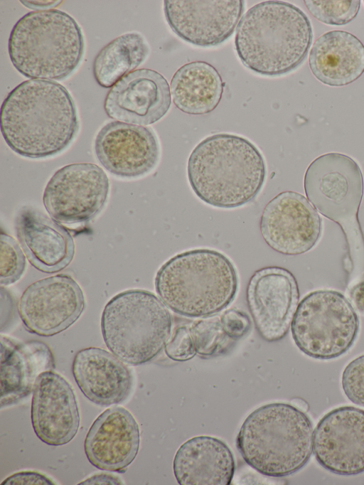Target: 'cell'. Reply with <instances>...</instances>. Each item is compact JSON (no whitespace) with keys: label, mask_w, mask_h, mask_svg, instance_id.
Instances as JSON below:
<instances>
[{"label":"cell","mask_w":364,"mask_h":485,"mask_svg":"<svg viewBox=\"0 0 364 485\" xmlns=\"http://www.w3.org/2000/svg\"><path fill=\"white\" fill-rule=\"evenodd\" d=\"M1 132L21 156L38 159L63 151L80 127L75 102L65 87L31 79L15 87L1 107Z\"/></svg>","instance_id":"1"},{"label":"cell","mask_w":364,"mask_h":485,"mask_svg":"<svg viewBox=\"0 0 364 485\" xmlns=\"http://www.w3.org/2000/svg\"><path fill=\"white\" fill-rule=\"evenodd\" d=\"M189 184L198 198L219 208L253 201L263 188L267 166L259 149L233 134L210 135L199 142L187 164Z\"/></svg>","instance_id":"2"},{"label":"cell","mask_w":364,"mask_h":485,"mask_svg":"<svg viewBox=\"0 0 364 485\" xmlns=\"http://www.w3.org/2000/svg\"><path fill=\"white\" fill-rule=\"evenodd\" d=\"M312 38L311 22L299 7L265 1L250 8L240 19L235 47L245 67L262 75L278 76L304 62Z\"/></svg>","instance_id":"3"},{"label":"cell","mask_w":364,"mask_h":485,"mask_svg":"<svg viewBox=\"0 0 364 485\" xmlns=\"http://www.w3.org/2000/svg\"><path fill=\"white\" fill-rule=\"evenodd\" d=\"M163 303L183 316L216 314L234 300L238 289L235 265L223 253L198 248L178 253L164 263L155 277Z\"/></svg>","instance_id":"4"},{"label":"cell","mask_w":364,"mask_h":485,"mask_svg":"<svg viewBox=\"0 0 364 485\" xmlns=\"http://www.w3.org/2000/svg\"><path fill=\"white\" fill-rule=\"evenodd\" d=\"M314 430L305 412L291 404L272 403L244 420L236 446L244 461L261 474L284 477L303 468L313 452Z\"/></svg>","instance_id":"5"},{"label":"cell","mask_w":364,"mask_h":485,"mask_svg":"<svg viewBox=\"0 0 364 485\" xmlns=\"http://www.w3.org/2000/svg\"><path fill=\"white\" fill-rule=\"evenodd\" d=\"M82 30L58 9L33 11L14 26L8 51L14 67L31 79L61 80L77 68L84 54Z\"/></svg>","instance_id":"6"},{"label":"cell","mask_w":364,"mask_h":485,"mask_svg":"<svg viewBox=\"0 0 364 485\" xmlns=\"http://www.w3.org/2000/svg\"><path fill=\"white\" fill-rule=\"evenodd\" d=\"M304 188L317 210L342 228L348 246L344 264L349 282L360 281L364 275V238L358 214L364 182L358 164L344 154H322L306 169Z\"/></svg>","instance_id":"7"},{"label":"cell","mask_w":364,"mask_h":485,"mask_svg":"<svg viewBox=\"0 0 364 485\" xmlns=\"http://www.w3.org/2000/svg\"><path fill=\"white\" fill-rule=\"evenodd\" d=\"M168 307L154 293L139 289L111 298L102 314L101 330L108 349L126 364L139 366L165 348L172 329Z\"/></svg>","instance_id":"8"},{"label":"cell","mask_w":364,"mask_h":485,"mask_svg":"<svg viewBox=\"0 0 364 485\" xmlns=\"http://www.w3.org/2000/svg\"><path fill=\"white\" fill-rule=\"evenodd\" d=\"M359 318L341 292L318 289L298 304L291 323L293 340L306 356L320 360L338 358L353 345Z\"/></svg>","instance_id":"9"},{"label":"cell","mask_w":364,"mask_h":485,"mask_svg":"<svg viewBox=\"0 0 364 485\" xmlns=\"http://www.w3.org/2000/svg\"><path fill=\"white\" fill-rule=\"evenodd\" d=\"M110 189L105 171L92 163H74L58 169L48 180L43 203L50 216L65 224L87 223L107 204Z\"/></svg>","instance_id":"10"},{"label":"cell","mask_w":364,"mask_h":485,"mask_svg":"<svg viewBox=\"0 0 364 485\" xmlns=\"http://www.w3.org/2000/svg\"><path fill=\"white\" fill-rule=\"evenodd\" d=\"M85 307L84 293L70 275L59 274L29 285L18 302V314L33 334L51 336L70 327Z\"/></svg>","instance_id":"11"},{"label":"cell","mask_w":364,"mask_h":485,"mask_svg":"<svg viewBox=\"0 0 364 485\" xmlns=\"http://www.w3.org/2000/svg\"><path fill=\"white\" fill-rule=\"evenodd\" d=\"M322 219L302 194L283 191L263 209L259 228L266 243L285 255H298L311 250L322 233Z\"/></svg>","instance_id":"12"},{"label":"cell","mask_w":364,"mask_h":485,"mask_svg":"<svg viewBox=\"0 0 364 485\" xmlns=\"http://www.w3.org/2000/svg\"><path fill=\"white\" fill-rule=\"evenodd\" d=\"M94 151L107 172L123 179H136L151 173L161 155L158 137L151 128L117 120L100 129Z\"/></svg>","instance_id":"13"},{"label":"cell","mask_w":364,"mask_h":485,"mask_svg":"<svg viewBox=\"0 0 364 485\" xmlns=\"http://www.w3.org/2000/svg\"><path fill=\"white\" fill-rule=\"evenodd\" d=\"M299 300L297 282L285 268L263 267L249 280L248 309L257 332L267 341H277L286 336Z\"/></svg>","instance_id":"14"},{"label":"cell","mask_w":364,"mask_h":485,"mask_svg":"<svg viewBox=\"0 0 364 485\" xmlns=\"http://www.w3.org/2000/svg\"><path fill=\"white\" fill-rule=\"evenodd\" d=\"M313 452L318 464L333 474L364 472V410L343 406L326 413L314 430Z\"/></svg>","instance_id":"15"},{"label":"cell","mask_w":364,"mask_h":485,"mask_svg":"<svg viewBox=\"0 0 364 485\" xmlns=\"http://www.w3.org/2000/svg\"><path fill=\"white\" fill-rule=\"evenodd\" d=\"M245 9L242 0H166L164 11L171 30L200 47L218 46L233 34Z\"/></svg>","instance_id":"16"},{"label":"cell","mask_w":364,"mask_h":485,"mask_svg":"<svg viewBox=\"0 0 364 485\" xmlns=\"http://www.w3.org/2000/svg\"><path fill=\"white\" fill-rule=\"evenodd\" d=\"M31 417L38 438L50 446L69 443L77 435L80 414L71 384L53 370L41 373L33 389Z\"/></svg>","instance_id":"17"},{"label":"cell","mask_w":364,"mask_h":485,"mask_svg":"<svg viewBox=\"0 0 364 485\" xmlns=\"http://www.w3.org/2000/svg\"><path fill=\"white\" fill-rule=\"evenodd\" d=\"M171 105V91L164 76L154 70L141 68L124 76L111 87L104 110L111 119L146 126L163 118Z\"/></svg>","instance_id":"18"},{"label":"cell","mask_w":364,"mask_h":485,"mask_svg":"<svg viewBox=\"0 0 364 485\" xmlns=\"http://www.w3.org/2000/svg\"><path fill=\"white\" fill-rule=\"evenodd\" d=\"M140 430L125 407L114 406L103 411L90 427L84 442L87 459L95 467L124 472L138 454Z\"/></svg>","instance_id":"19"},{"label":"cell","mask_w":364,"mask_h":485,"mask_svg":"<svg viewBox=\"0 0 364 485\" xmlns=\"http://www.w3.org/2000/svg\"><path fill=\"white\" fill-rule=\"evenodd\" d=\"M16 230L26 256L38 270L55 273L72 262L75 255L73 236L53 218L24 208L17 217Z\"/></svg>","instance_id":"20"},{"label":"cell","mask_w":364,"mask_h":485,"mask_svg":"<svg viewBox=\"0 0 364 485\" xmlns=\"http://www.w3.org/2000/svg\"><path fill=\"white\" fill-rule=\"evenodd\" d=\"M72 371L81 392L95 405L122 403L131 393V371L124 362L103 348L88 347L77 351Z\"/></svg>","instance_id":"21"},{"label":"cell","mask_w":364,"mask_h":485,"mask_svg":"<svg viewBox=\"0 0 364 485\" xmlns=\"http://www.w3.org/2000/svg\"><path fill=\"white\" fill-rule=\"evenodd\" d=\"M50 347L38 341L22 342L1 335V407L16 404L31 392L38 376L54 370Z\"/></svg>","instance_id":"22"},{"label":"cell","mask_w":364,"mask_h":485,"mask_svg":"<svg viewBox=\"0 0 364 485\" xmlns=\"http://www.w3.org/2000/svg\"><path fill=\"white\" fill-rule=\"evenodd\" d=\"M173 470L181 485H229L234 476L235 461L223 440L200 435L179 447L173 458Z\"/></svg>","instance_id":"23"},{"label":"cell","mask_w":364,"mask_h":485,"mask_svg":"<svg viewBox=\"0 0 364 485\" xmlns=\"http://www.w3.org/2000/svg\"><path fill=\"white\" fill-rule=\"evenodd\" d=\"M309 65L322 83L333 87L347 85L364 73V46L349 32L328 31L314 43Z\"/></svg>","instance_id":"24"},{"label":"cell","mask_w":364,"mask_h":485,"mask_svg":"<svg viewBox=\"0 0 364 485\" xmlns=\"http://www.w3.org/2000/svg\"><path fill=\"white\" fill-rule=\"evenodd\" d=\"M225 83L218 71L205 61L182 65L173 75L170 91L175 106L193 115L205 114L219 105Z\"/></svg>","instance_id":"25"},{"label":"cell","mask_w":364,"mask_h":485,"mask_svg":"<svg viewBox=\"0 0 364 485\" xmlns=\"http://www.w3.org/2000/svg\"><path fill=\"white\" fill-rule=\"evenodd\" d=\"M149 53V47L141 34H122L105 46L95 56L94 78L101 87H110L139 66Z\"/></svg>","instance_id":"26"},{"label":"cell","mask_w":364,"mask_h":485,"mask_svg":"<svg viewBox=\"0 0 364 485\" xmlns=\"http://www.w3.org/2000/svg\"><path fill=\"white\" fill-rule=\"evenodd\" d=\"M196 353L201 357H216L225 354L235 341L226 334L219 316L196 319L189 326Z\"/></svg>","instance_id":"27"},{"label":"cell","mask_w":364,"mask_h":485,"mask_svg":"<svg viewBox=\"0 0 364 485\" xmlns=\"http://www.w3.org/2000/svg\"><path fill=\"white\" fill-rule=\"evenodd\" d=\"M309 13L321 23L332 26L346 25L358 15L359 0H305Z\"/></svg>","instance_id":"28"},{"label":"cell","mask_w":364,"mask_h":485,"mask_svg":"<svg viewBox=\"0 0 364 485\" xmlns=\"http://www.w3.org/2000/svg\"><path fill=\"white\" fill-rule=\"evenodd\" d=\"M0 284L9 286L18 281L26 268V256L11 235L1 233L0 235Z\"/></svg>","instance_id":"29"},{"label":"cell","mask_w":364,"mask_h":485,"mask_svg":"<svg viewBox=\"0 0 364 485\" xmlns=\"http://www.w3.org/2000/svg\"><path fill=\"white\" fill-rule=\"evenodd\" d=\"M341 385L353 403L364 407V355L355 358L345 367Z\"/></svg>","instance_id":"30"},{"label":"cell","mask_w":364,"mask_h":485,"mask_svg":"<svg viewBox=\"0 0 364 485\" xmlns=\"http://www.w3.org/2000/svg\"><path fill=\"white\" fill-rule=\"evenodd\" d=\"M164 351L170 359L175 361L183 362L193 358L197 353L189 326L176 327L165 346Z\"/></svg>","instance_id":"31"},{"label":"cell","mask_w":364,"mask_h":485,"mask_svg":"<svg viewBox=\"0 0 364 485\" xmlns=\"http://www.w3.org/2000/svg\"><path fill=\"white\" fill-rule=\"evenodd\" d=\"M223 326L235 341L245 336L250 330L252 321L247 313L237 309H229L220 314Z\"/></svg>","instance_id":"32"},{"label":"cell","mask_w":364,"mask_h":485,"mask_svg":"<svg viewBox=\"0 0 364 485\" xmlns=\"http://www.w3.org/2000/svg\"><path fill=\"white\" fill-rule=\"evenodd\" d=\"M1 484L51 485L56 484V483L53 479L41 472L36 471H21L9 476L1 482Z\"/></svg>","instance_id":"33"},{"label":"cell","mask_w":364,"mask_h":485,"mask_svg":"<svg viewBox=\"0 0 364 485\" xmlns=\"http://www.w3.org/2000/svg\"><path fill=\"white\" fill-rule=\"evenodd\" d=\"M79 484H124L119 476L107 472H100L81 481Z\"/></svg>","instance_id":"34"},{"label":"cell","mask_w":364,"mask_h":485,"mask_svg":"<svg viewBox=\"0 0 364 485\" xmlns=\"http://www.w3.org/2000/svg\"><path fill=\"white\" fill-rule=\"evenodd\" d=\"M350 298L355 308L364 314V280L355 284L351 288Z\"/></svg>","instance_id":"35"},{"label":"cell","mask_w":364,"mask_h":485,"mask_svg":"<svg viewBox=\"0 0 364 485\" xmlns=\"http://www.w3.org/2000/svg\"><path fill=\"white\" fill-rule=\"evenodd\" d=\"M26 7L33 9H53L60 5L63 1H20Z\"/></svg>","instance_id":"36"},{"label":"cell","mask_w":364,"mask_h":485,"mask_svg":"<svg viewBox=\"0 0 364 485\" xmlns=\"http://www.w3.org/2000/svg\"><path fill=\"white\" fill-rule=\"evenodd\" d=\"M291 404L305 412L309 410V407L308 403L305 400L300 398H293L291 400Z\"/></svg>","instance_id":"37"}]
</instances>
